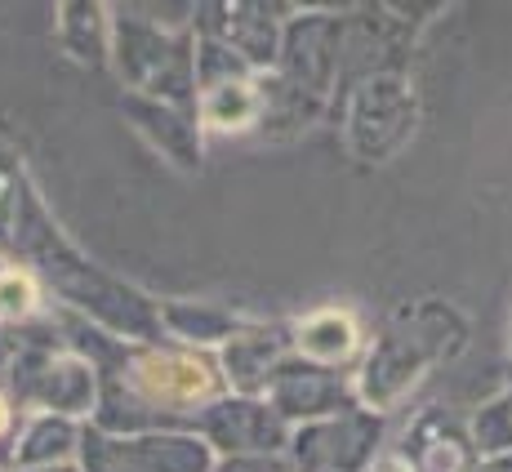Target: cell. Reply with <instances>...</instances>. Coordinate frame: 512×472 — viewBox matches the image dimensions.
I'll return each instance as SVG.
<instances>
[{"instance_id": "13", "label": "cell", "mask_w": 512, "mask_h": 472, "mask_svg": "<svg viewBox=\"0 0 512 472\" xmlns=\"http://www.w3.org/2000/svg\"><path fill=\"white\" fill-rule=\"evenodd\" d=\"M161 326L174 334V343H187V348H205V352H219L223 343L232 339L245 321L228 317L219 308H205V303H165L161 308Z\"/></svg>"}, {"instance_id": "3", "label": "cell", "mask_w": 512, "mask_h": 472, "mask_svg": "<svg viewBox=\"0 0 512 472\" xmlns=\"http://www.w3.org/2000/svg\"><path fill=\"white\" fill-rule=\"evenodd\" d=\"M446 321L450 312L441 308H419L415 317H401L397 326L383 330L379 343L366 348V361L357 366V397L366 410H388L415 388V379L446 348Z\"/></svg>"}, {"instance_id": "6", "label": "cell", "mask_w": 512, "mask_h": 472, "mask_svg": "<svg viewBox=\"0 0 512 472\" xmlns=\"http://www.w3.org/2000/svg\"><path fill=\"white\" fill-rule=\"evenodd\" d=\"M112 49L121 58V72L134 85L152 90L156 98H174V103H192L196 94V49L183 41H170L143 18H116Z\"/></svg>"}, {"instance_id": "10", "label": "cell", "mask_w": 512, "mask_h": 472, "mask_svg": "<svg viewBox=\"0 0 512 472\" xmlns=\"http://www.w3.org/2000/svg\"><path fill=\"white\" fill-rule=\"evenodd\" d=\"M290 357H294L290 326H250V321H245L219 348L223 379H228V388L241 392V397H263L272 375H277Z\"/></svg>"}, {"instance_id": "18", "label": "cell", "mask_w": 512, "mask_h": 472, "mask_svg": "<svg viewBox=\"0 0 512 472\" xmlns=\"http://www.w3.org/2000/svg\"><path fill=\"white\" fill-rule=\"evenodd\" d=\"M214 472H294L285 455H236V459H219Z\"/></svg>"}, {"instance_id": "1", "label": "cell", "mask_w": 512, "mask_h": 472, "mask_svg": "<svg viewBox=\"0 0 512 472\" xmlns=\"http://www.w3.org/2000/svg\"><path fill=\"white\" fill-rule=\"evenodd\" d=\"M54 339L76 348L98 370V410L90 424L103 432H196L201 415L228 397L219 352L187 343H134L98 330L90 317H63Z\"/></svg>"}, {"instance_id": "14", "label": "cell", "mask_w": 512, "mask_h": 472, "mask_svg": "<svg viewBox=\"0 0 512 472\" xmlns=\"http://www.w3.org/2000/svg\"><path fill=\"white\" fill-rule=\"evenodd\" d=\"M468 432H472V446H477L481 459L512 455V392H504V397H495V401H481L468 415Z\"/></svg>"}, {"instance_id": "15", "label": "cell", "mask_w": 512, "mask_h": 472, "mask_svg": "<svg viewBox=\"0 0 512 472\" xmlns=\"http://www.w3.org/2000/svg\"><path fill=\"white\" fill-rule=\"evenodd\" d=\"M45 294L36 277L27 268H5L0 272V326H18L27 330L36 321V312H41Z\"/></svg>"}, {"instance_id": "9", "label": "cell", "mask_w": 512, "mask_h": 472, "mask_svg": "<svg viewBox=\"0 0 512 472\" xmlns=\"http://www.w3.org/2000/svg\"><path fill=\"white\" fill-rule=\"evenodd\" d=\"M397 455L410 472H477L481 468L468 419L446 406L419 410L406 424V432H401Z\"/></svg>"}, {"instance_id": "8", "label": "cell", "mask_w": 512, "mask_h": 472, "mask_svg": "<svg viewBox=\"0 0 512 472\" xmlns=\"http://www.w3.org/2000/svg\"><path fill=\"white\" fill-rule=\"evenodd\" d=\"M272 410L285 419L290 428H303V424H321V419H334V415H348V410L361 406L357 397V379L352 375H339V370H321V366H308V361L290 357L285 366L272 375L268 392H263Z\"/></svg>"}, {"instance_id": "5", "label": "cell", "mask_w": 512, "mask_h": 472, "mask_svg": "<svg viewBox=\"0 0 512 472\" xmlns=\"http://www.w3.org/2000/svg\"><path fill=\"white\" fill-rule=\"evenodd\" d=\"M383 415L357 406L348 415L303 424L290 432V459L294 472H370V464L383 455Z\"/></svg>"}, {"instance_id": "20", "label": "cell", "mask_w": 512, "mask_h": 472, "mask_svg": "<svg viewBox=\"0 0 512 472\" xmlns=\"http://www.w3.org/2000/svg\"><path fill=\"white\" fill-rule=\"evenodd\" d=\"M477 472H512V455H495V459H481Z\"/></svg>"}, {"instance_id": "19", "label": "cell", "mask_w": 512, "mask_h": 472, "mask_svg": "<svg viewBox=\"0 0 512 472\" xmlns=\"http://www.w3.org/2000/svg\"><path fill=\"white\" fill-rule=\"evenodd\" d=\"M370 472H410V468L401 464V455H397V450H383V455L370 464Z\"/></svg>"}, {"instance_id": "7", "label": "cell", "mask_w": 512, "mask_h": 472, "mask_svg": "<svg viewBox=\"0 0 512 472\" xmlns=\"http://www.w3.org/2000/svg\"><path fill=\"white\" fill-rule=\"evenodd\" d=\"M290 424L268 406L263 397H241L228 392L214 401L196 424V437L214 450V459H236V455H285L290 450Z\"/></svg>"}, {"instance_id": "4", "label": "cell", "mask_w": 512, "mask_h": 472, "mask_svg": "<svg viewBox=\"0 0 512 472\" xmlns=\"http://www.w3.org/2000/svg\"><path fill=\"white\" fill-rule=\"evenodd\" d=\"M214 450L196 432H103L85 424L81 468L85 472H214Z\"/></svg>"}, {"instance_id": "17", "label": "cell", "mask_w": 512, "mask_h": 472, "mask_svg": "<svg viewBox=\"0 0 512 472\" xmlns=\"http://www.w3.org/2000/svg\"><path fill=\"white\" fill-rule=\"evenodd\" d=\"M27 410L14 401V392L0 388V468H14V450H18V432H23Z\"/></svg>"}, {"instance_id": "16", "label": "cell", "mask_w": 512, "mask_h": 472, "mask_svg": "<svg viewBox=\"0 0 512 472\" xmlns=\"http://www.w3.org/2000/svg\"><path fill=\"white\" fill-rule=\"evenodd\" d=\"M63 45L72 49L81 63H103L107 54V36H103V18L98 5H63Z\"/></svg>"}, {"instance_id": "11", "label": "cell", "mask_w": 512, "mask_h": 472, "mask_svg": "<svg viewBox=\"0 0 512 472\" xmlns=\"http://www.w3.org/2000/svg\"><path fill=\"white\" fill-rule=\"evenodd\" d=\"M290 334H294V357L308 361V366L352 375L366 361V330H361L357 312H348V308L308 312V317L294 321Z\"/></svg>"}, {"instance_id": "2", "label": "cell", "mask_w": 512, "mask_h": 472, "mask_svg": "<svg viewBox=\"0 0 512 472\" xmlns=\"http://www.w3.org/2000/svg\"><path fill=\"white\" fill-rule=\"evenodd\" d=\"M9 392L27 415H63L90 424L98 410V370L76 348L41 334L14 352Z\"/></svg>"}, {"instance_id": "21", "label": "cell", "mask_w": 512, "mask_h": 472, "mask_svg": "<svg viewBox=\"0 0 512 472\" xmlns=\"http://www.w3.org/2000/svg\"><path fill=\"white\" fill-rule=\"evenodd\" d=\"M14 472H85L81 464H54V468H14Z\"/></svg>"}, {"instance_id": "22", "label": "cell", "mask_w": 512, "mask_h": 472, "mask_svg": "<svg viewBox=\"0 0 512 472\" xmlns=\"http://www.w3.org/2000/svg\"><path fill=\"white\" fill-rule=\"evenodd\" d=\"M508 361H512V330H508Z\"/></svg>"}, {"instance_id": "12", "label": "cell", "mask_w": 512, "mask_h": 472, "mask_svg": "<svg viewBox=\"0 0 512 472\" xmlns=\"http://www.w3.org/2000/svg\"><path fill=\"white\" fill-rule=\"evenodd\" d=\"M85 424L63 415H27L18 432L14 468H54V464H81ZM9 468V472H14Z\"/></svg>"}]
</instances>
